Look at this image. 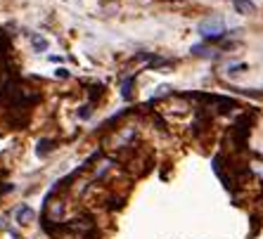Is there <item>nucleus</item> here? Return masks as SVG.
Listing matches in <instances>:
<instances>
[{
	"label": "nucleus",
	"mask_w": 263,
	"mask_h": 239,
	"mask_svg": "<svg viewBox=\"0 0 263 239\" xmlns=\"http://www.w3.org/2000/svg\"><path fill=\"white\" fill-rule=\"evenodd\" d=\"M199 33L206 38L209 43H216L220 38H226V24H223L220 17H209L199 24Z\"/></svg>",
	"instance_id": "1"
},
{
	"label": "nucleus",
	"mask_w": 263,
	"mask_h": 239,
	"mask_svg": "<svg viewBox=\"0 0 263 239\" xmlns=\"http://www.w3.org/2000/svg\"><path fill=\"white\" fill-rule=\"evenodd\" d=\"M233 5L239 14H254L256 12V5H254L251 0H233Z\"/></svg>",
	"instance_id": "2"
},
{
	"label": "nucleus",
	"mask_w": 263,
	"mask_h": 239,
	"mask_svg": "<svg viewBox=\"0 0 263 239\" xmlns=\"http://www.w3.org/2000/svg\"><path fill=\"white\" fill-rule=\"evenodd\" d=\"M31 218H33V211H31L29 206H19L17 209V223L19 225H29Z\"/></svg>",
	"instance_id": "3"
},
{
	"label": "nucleus",
	"mask_w": 263,
	"mask_h": 239,
	"mask_svg": "<svg viewBox=\"0 0 263 239\" xmlns=\"http://www.w3.org/2000/svg\"><path fill=\"white\" fill-rule=\"evenodd\" d=\"M52 149V142L48 140V137H43V140H38V149H36V154L41 156V159H45V154Z\"/></svg>",
	"instance_id": "4"
},
{
	"label": "nucleus",
	"mask_w": 263,
	"mask_h": 239,
	"mask_svg": "<svg viewBox=\"0 0 263 239\" xmlns=\"http://www.w3.org/2000/svg\"><path fill=\"white\" fill-rule=\"evenodd\" d=\"M31 43H33V48L38 50V52H43V50H48V43H45L43 38L38 36V33H31Z\"/></svg>",
	"instance_id": "5"
},
{
	"label": "nucleus",
	"mask_w": 263,
	"mask_h": 239,
	"mask_svg": "<svg viewBox=\"0 0 263 239\" xmlns=\"http://www.w3.org/2000/svg\"><path fill=\"white\" fill-rule=\"evenodd\" d=\"M102 90H104V86L102 83H98V86H92V92H90V105H95L100 97H102Z\"/></svg>",
	"instance_id": "6"
},
{
	"label": "nucleus",
	"mask_w": 263,
	"mask_h": 239,
	"mask_svg": "<svg viewBox=\"0 0 263 239\" xmlns=\"http://www.w3.org/2000/svg\"><path fill=\"white\" fill-rule=\"evenodd\" d=\"M130 88H133V78H128L126 83H123V88H121V95H123L126 99H128V97H130V92H133Z\"/></svg>",
	"instance_id": "7"
},
{
	"label": "nucleus",
	"mask_w": 263,
	"mask_h": 239,
	"mask_svg": "<svg viewBox=\"0 0 263 239\" xmlns=\"http://www.w3.org/2000/svg\"><path fill=\"white\" fill-rule=\"evenodd\" d=\"M79 116H81V118H88V116H90V105H88V107H81Z\"/></svg>",
	"instance_id": "8"
},
{
	"label": "nucleus",
	"mask_w": 263,
	"mask_h": 239,
	"mask_svg": "<svg viewBox=\"0 0 263 239\" xmlns=\"http://www.w3.org/2000/svg\"><path fill=\"white\" fill-rule=\"evenodd\" d=\"M242 69H247V64H233V67H230V74H239Z\"/></svg>",
	"instance_id": "9"
},
{
	"label": "nucleus",
	"mask_w": 263,
	"mask_h": 239,
	"mask_svg": "<svg viewBox=\"0 0 263 239\" xmlns=\"http://www.w3.org/2000/svg\"><path fill=\"white\" fill-rule=\"evenodd\" d=\"M57 76H60V78H69V71L67 69H57Z\"/></svg>",
	"instance_id": "10"
}]
</instances>
